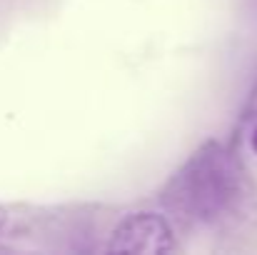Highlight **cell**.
Listing matches in <instances>:
<instances>
[{
	"label": "cell",
	"instance_id": "6da1fadb",
	"mask_svg": "<svg viewBox=\"0 0 257 255\" xmlns=\"http://www.w3.org/2000/svg\"><path fill=\"white\" fill-rule=\"evenodd\" d=\"M245 198V173L237 158L217 140L202 145L175 173L163 203L192 223H217Z\"/></svg>",
	"mask_w": 257,
	"mask_h": 255
},
{
	"label": "cell",
	"instance_id": "7a4b0ae2",
	"mask_svg": "<svg viewBox=\"0 0 257 255\" xmlns=\"http://www.w3.org/2000/svg\"><path fill=\"white\" fill-rule=\"evenodd\" d=\"M175 248L170 223L158 213H133L117 223L107 250L125 255H165Z\"/></svg>",
	"mask_w": 257,
	"mask_h": 255
},
{
	"label": "cell",
	"instance_id": "3957f363",
	"mask_svg": "<svg viewBox=\"0 0 257 255\" xmlns=\"http://www.w3.org/2000/svg\"><path fill=\"white\" fill-rule=\"evenodd\" d=\"M5 223H8V213L0 208V230H3V225H5Z\"/></svg>",
	"mask_w": 257,
	"mask_h": 255
},
{
	"label": "cell",
	"instance_id": "277c9868",
	"mask_svg": "<svg viewBox=\"0 0 257 255\" xmlns=\"http://www.w3.org/2000/svg\"><path fill=\"white\" fill-rule=\"evenodd\" d=\"M250 143H252V150H255V155H257V128L252 130V138H250Z\"/></svg>",
	"mask_w": 257,
	"mask_h": 255
}]
</instances>
